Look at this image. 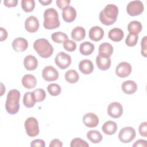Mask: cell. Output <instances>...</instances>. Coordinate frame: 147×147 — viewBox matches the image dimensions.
Masks as SVG:
<instances>
[{"label":"cell","mask_w":147,"mask_h":147,"mask_svg":"<svg viewBox=\"0 0 147 147\" xmlns=\"http://www.w3.org/2000/svg\"><path fill=\"white\" fill-rule=\"evenodd\" d=\"M71 147H88V144L80 138H75L71 141Z\"/></svg>","instance_id":"36"},{"label":"cell","mask_w":147,"mask_h":147,"mask_svg":"<svg viewBox=\"0 0 147 147\" xmlns=\"http://www.w3.org/2000/svg\"><path fill=\"white\" fill-rule=\"evenodd\" d=\"M25 129L27 134L30 137L37 136L40 131L38 123L34 117L27 118L24 123Z\"/></svg>","instance_id":"5"},{"label":"cell","mask_w":147,"mask_h":147,"mask_svg":"<svg viewBox=\"0 0 147 147\" xmlns=\"http://www.w3.org/2000/svg\"><path fill=\"white\" fill-rule=\"evenodd\" d=\"M25 28L29 33H34L39 28V21L33 16L28 17L25 21Z\"/></svg>","instance_id":"12"},{"label":"cell","mask_w":147,"mask_h":147,"mask_svg":"<svg viewBox=\"0 0 147 147\" xmlns=\"http://www.w3.org/2000/svg\"><path fill=\"white\" fill-rule=\"evenodd\" d=\"M63 47L68 52H73L76 48V44L72 40H67L63 42Z\"/></svg>","instance_id":"37"},{"label":"cell","mask_w":147,"mask_h":147,"mask_svg":"<svg viewBox=\"0 0 147 147\" xmlns=\"http://www.w3.org/2000/svg\"><path fill=\"white\" fill-rule=\"evenodd\" d=\"M18 1L17 0H5L3 3L5 6L8 7H16L17 5Z\"/></svg>","instance_id":"42"},{"label":"cell","mask_w":147,"mask_h":147,"mask_svg":"<svg viewBox=\"0 0 147 147\" xmlns=\"http://www.w3.org/2000/svg\"><path fill=\"white\" fill-rule=\"evenodd\" d=\"M52 40L57 43H63L68 40V36L62 32H56L51 35Z\"/></svg>","instance_id":"31"},{"label":"cell","mask_w":147,"mask_h":147,"mask_svg":"<svg viewBox=\"0 0 147 147\" xmlns=\"http://www.w3.org/2000/svg\"><path fill=\"white\" fill-rule=\"evenodd\" d=\"M70 2V0H57L56 3L58 7L63 10L65 8L69 6Z\"/></svg>","instance_id":"38"},{"label":"cell","mask_w":147,"mask_h":147,"mask_svg":"<svg viewBox=\"0 0 147 147\" xmlns=\"http://www.w3.org/2000/svg\"><path fill=\"white\" fill-rule=\"evenodd\" d=\"M111 59L110 58L104 57L98 54L96 58V65L99 69L102 71L107 70L111 66Z\"/></svg>","instance_id":"21"},{"label":"cell","mask_w":147,"mask_h":147,"mask_svg":"<svg viewBox=\"0 0 147 147\" xmlns=\"http://www.w3.org/2000/svg\"><path fill=\"white\" fill-rule=\"evenodd\" d=\"M94 48L95 47L93 44L88 41H85L80 45L79 51L82 55L88 56L94 52Z\"/></svg>","instance_id":"26"},{"label":"cell","mask_w":147,"mask_h":147,"mask_svg":"<svg viewBox=\"0 0 147 147\" xmlns=\"http://www.w3.org/2000/svg\"><path fill=\"white\" fill-rule=\"evenodd\" d=\"M28 47L27 40L23 37H17L12 42V47L13 49L17 52L25 51Z\"/></svg>","instance_id":"14"},{"label":"cell","mask_w":147,"mask_h":147,"mask_svg":"<svg viewBox=\"0 0 147 147\" xmlns=\"http://www.w3.org/2000/svg\"><path fill=\"white\" fill-rule=\"evenodd\" d=\"M104 36L103 29L99 26H92L89 30L88 36L90 40L94 41H99Z\"/></svg>","instance_id":"15"},{"label":"cell","mask_w":147,"mask_h":147,"mask_svg":"<svg viewBox=\"0 0 147 147\" xmlns=\"http://www.w3.org/2000/svg\"><path fill=\"white\" fill-rule=\"evenodd\" d=\"M142 29L141 23L138 21H132L127 25V30L131 34L137 35L140 33Z\"/></svg>","instance_id":"27"},{"label":"cell","mask_w":147,"mask_h":147,"mask_svg":"<svg viewBox=\"0 0 147 147\" xmlns=\"http://www.w3.org/2000/svg\"><path fill=\"white\" fill-rule=\"evenodd\" d=\"M76 17V11L72 6H68L63 10L62 17L64 21L71 22L74 21Z\"/></svg>","instance_id":"16"},{"label":"cell","mask_w":147,"mask_h":147,"mask_svg":"<svg viewBox=\"0 0 147 147\" xmlns=\"http://www.w3.org/2000/svg\"><path fill=\"white\" fill-rule=\"evenodd\" d=\"M36 101L35 97L32 92L29 91L26 92L23 97V104L26 107L31 108L33 107Z\"/></svg>","instance_id":"29"},{"label":"cell","mask_w":147,"mask_h":147,"mask_svg":"<svg viewBox=\"0 0 147 147\" xmlns=\"http://www.w3.org/2000/svg\"><path fill=\"white\" fill-rule=\"evenodd\" d=\"M132 67L131 65L125 61L121 62L118 64L115 69V74L119 78H126L131 72Z\"/></svg>","instance_id":"11"},{"label":"cell","mask_w":147,"mask_h":147,"mask_svg":"<svg viewBox=\"0 0 147 147\" xmlns=\"http://www.w3.org/2000/svg\"><path fill=\"white\" fill-rule=\"evenodd\" d=\"M21 7L25 12H30L33 10L35 7V1L34 0H22Z\"/></svg>","instance_id":"32"},{"label":"cell","mask_w":147,"mask_h":147,"mask_svg":"<svg viewBox=\"0 0 147 147\" xmlns=\"http://www.w3.org/2000/svg\"><path fill=\"white\" fill-rule=\"evenodd\" d=\"M0 32H1V41H3L5 40L7 37V32L6 30L2 27L0 28Z\"/></svg>","instance_id":"45"},{"label":"cell","mask_w":147,"mask_h":147,"mask_svg":"<svg viewBox=\"0 0 147 147\" xmlns=\"http://www.w3.org/2000/svg\"><path fill=\"white\" fill-rule=\"evenodd\" d=\"M118 15V7L114 4H108L100 12L99 18L101 23L108 26L117 21Z\"/></svg>","instance_id":"1"},{"label":"cell","mask_w":147,"mask_h":147,"mask_svg":"<svg viewBox=\"0 0 147 147\" xmlns=\"http://www.w3.org/2000/svg\"><path fill=\"white\" fill-rule=\"evenodd\" d=\"M24 65L25 68L29 71H33L37 68L38 66V61L33 55L26 56L24 60Z\"/></svg>","instance_id":"19"},{"label":"cell","mask_w":147,"mask_h":147,"mask_svg":"<svg viewBox=\"0 0 147 147\" xmlns=\"http://www.w3.org/2000/svg\"><path fill=\"white\" fill-rule=\"evenodd\" d=\"M136 133L135 129L130 126L123 127L119 131L118 138L122 143L127 144L132 141L136 137Z\"/></svg>","instance_id":"6"},{"label":"cell","mask_w":147,"mask_h":147,"mask_svg":"<svg viewBox=\"0 0 147 147\" xmlns=\"http://www.w3.org/2000/svg\"><path fill=\"white\" fill-rule=\"evenodd\" d=\"M79 74L74 69H69L65 74V79L69 83H75L79 80Z\"/></svg>","instance_id":"30"},{"label":"cell","mask_w":147,"mask_h":147,"mask_svg":"<svg viewBox=\"0 0 147 147\" xmlns=\"http://www.w3.org/2000/svg\"><path fill=\"white\" fill-rule=\"evenodd\" d=\"M20 96V91L16 89L11 90L8 92L5 102V109L9 114H15L19 111Z\"/></svg>","instance_id":"2"},{"label":"cell","mask_w":147,"mask_h":147,"mask_svg":"<svg viewBox=\"0 0 147 147\" xmlns=\"http://www.w3.org/2000/svg\"><path fill=\"white\" fill-rule=\"evenodd\" d=\"M49 146V147H56V146L61 147L63 146V143L59 139H53L51 141Z\"/></svg>","instance_id":"43"},{"label":"cell","mask_w":147,"mask_h":147,"mask_svg":"<svg viewBox=\"0 0 147 147\" xmlns=\"http://www.w3.org/2000/svg\"><path fill=\"white\" fill-rule=\"evenodd\" d=\"M33 48L42 58H48L53 52V47L46 38L36 40L33 43Z\"/></svg>","instance_id":"4"},{"label":"cell","mask_w":147,"mask_h":147,"mask_svg":"<svg viewBox=\"0 0 147 147\" xmlns=\"http://www.w3.org/2000/svg\"><path fill=\"white\" fill-rule=\"evenodd\" d=\"M59 72L53 66L48 65L45 67L42 71V78L47 82L56 80L59 78Z\"/></svg>","instance_id":"9"},{"label":"cell","mask_w":147,"mask_h":147,"mask_svg":"<svg viewBox=\"0 0 147 147\" xmlns=\"http://www.w3.org/2000/svg\"><path fill=\"white\" fill-rule=\"evenodd\" d=\"M146 41H147V36H145L143 37L141 42V54L143 56L146 57Z\"/></svg>","instance_id":"40"},{"label":"cell","mask_w":147,"mask_h":147,"mask_svg":"<svg viewBox=\"0 0 147 147\" xmlns=\"http://www.w3.org/2000/svg\"><path fill=\"white\" fill-rule=\"evenodd\" d=\"M60 22L57 10L53 8H48L44 13L43 26L47 29H54L59 27Z\"/></svg>","instance_id":"3"},{"label":"cell","mask_w":147,"mask_h":147,"mask_svg":"<svg viewBox=\"0 0 147 147\" xmlns=\"http://www.w3.org/2000/svg\"><path fill=\"white\" fill-rule=\"evenodd\" d=\"M79 69L83 74L88 75L93 72L94 65L91 60L88 59H84L79 62Z\"/></svg>","instance_id":"17"},{"label":"cell","mask_w":147,"mask_h":147,"mask_svg":"<svg viewBox=\"0 0 147 147\" xmlns=\"http://www.w3.org/2000/svg\"><path fill=\"white\" fill-rule=\"evenodd\" d=\"M22 86L28 89H31L36 87L37 84V80L34 76L31 74L25 75L22 78Z\"/></svg>","instance_id":"20"},{"label":"cell","mask_w":147,"mask_h":147,"mask_svg":"<svg viewBox=\"0 0 147 147\" xmlns=\"http://www.w3.org/2000/svg\"><path fill=\"white\" fill-rule=\"evenodd\" d=\"M103 132L107 135H113L117 130V125L113 121H108L104 123L102 127Z\"/></svg>","instance_id":"24"},{"label":"cell","mask_w":147,"mask_h":147,"mask_svg":"<svg viewBox=\"0 0 147 147\" xmlns=\"http://www.w3.org/2000/svg\"><path fill=\"white\" fill-rule=\"evenodd\" d=\"M83 122L85 126L88 127H95L99 123L98 116L93 113H88L84 115L83 117Z\"/></svg>","instance_id":"13"},{"label":"cell","mask_w":147,"mask_h":147,"mask_svg":"<svg viewBox=\"0 0 147 147\" xmlns=\"http://www.w3.org/2000/svg\"><path fill=\"white\" fill-rule=\"evenodd\" d=\"M45 145V142L42 140H40V139L34 140L33 141H32L30 144L31 147H36V146L44 147Z\"/></svg>","instance_id":"41"},{"label":"cell","mask_w":147,"mask_h":147,"mask_svg":"<svg viewBox=\"0 0 147 147\" xmlns=\"http://www.w3.org/2000/svg\"><path fill=\"white\" fill-rule=\"evenodd\" d=\"M71 61L72 60L71 56L64 52L58 53L55 59V64L61 69H64L68 68L70 65Z\"/></svg>","instance_id":"8"},{"label":"cell","mask_w":147,"mask_h":147,"mask_svg":"<svg viewBox=\"0 0 147 147\" xmlns=\"http://www.w3.org/2000/svg\"><path fill=\"white\" fill-rule=\"evenodd\" d=\"M52 2V0H39V2L42 4V5H48L49 4L51 3Z\"/></svg>","instance_id":"46"},{"label":"cell","mask_w":147,"mask_h":147,"mask_svg":"<svg viewBox=\"0 0 147 147\" xmlns=\"http://www.w3.org/2000/svg\"><path fill=\"white\" fill-rule=\"evenodd\" d=\"M147 141L144 140H137L133 145V146L134 147H138V146H143L146 147L147 146Z\"/></svg>","instance_id":"44"},{"label":"cell","mask_w":147,"mask_h":147,"mask_svg":"<svg viewBox=\"0 0 147 147\" xmlns=\"http://www.w3.org/2000/svg\"><path fill=\"white\" fill-rule=\"evenodd\" d=\"M47 90L51 95L57 96L60 94L61 88L59 84L55 83H51L48 86Z\"/></svg>","instance_id":"33"},{"label":"cell","mask_w":147,"mask_h":147,"mask_svg":"<svg viewBox=\"0 0 147 147\" xmlns=\"http://www.w3.org/2000/svg\"><path fill=\"white\" fill-rule=\"evenodd\" d=\"M138 39V35L129 33L125 39V43L129 47H134L137 44Z\"/></svg>","instance_id":"35"},{"label":"cell","mask_w":147,"mask_h":147,"mask_svg":"<svg viewBox=\"0 0 147 147\" xmlns=\"http://www.w3.org/2000/svg\"><path fill=\"white\" fill-rule=\"evenodd\" d=\"M123 107L117 102H114L109 105L107 107V114L114 118H119L123 114Z\"/></svg>","instance_id":"10"},{"label":"cell","mask_w":147,"mask_h":147,"mask_svg":"<svg viewBox=\"0 0 147 147\" xmlns=\"http://www.w3.org/2000/svg\"><path fill=\"white\" fill-rule=\"evenodd\" d=\"M124 36V33L121 29L115 28L109 30L108 33L109 38L114 42L121 41Z\"/></svg>","instance_id":"23"},{"label":"cell","mask_w":147,"mask_h":147,"mask_svg":"<svg viewBox=\"0 0 147 147\" xmlns=\"http://www.w3.org/2000/svg\"><path fill=\"white\" fill-rule=\"evenodd\" d=\"M87 137L93 144L99 143L103 139L101 133L99 131L95 130L88 131L87 133Z\"/></svg>","instance_id":"28"},{"label":"cell","mask_w":147,"mask_h":147,"mask_svg":"<svg viewBox=\"0 0 147 147\" xmlns=\"http://www.w3.org/2000/svg\"><path fill=\"white\" fill-rule=\"evenodd\" d=\"M122 91L126 94H132L137 90V85L135 82L129 80L122 83L121 85Z\"/></svg>","instance_id":"22"},{"label":"cell","mask_w":147,"mask_h":147,"mask_svg":"<svg viewBox=\"0 0 147 147\" xmlns=\"http://www.w3.org/2000/svg\"><path fill=\"white\" fill-rule=\"evenodd\" d=\"M144 11V5L141 1L136 0L130 2L126 7V11L131 16L141 14Z\"/></svg>","instance_id":"7"},{"label":"cell","mask_w":147,"mask_h":147,"mask_svg":"<svg viewBox=\"0 0 147 147\" xmlns=\"http://www.w3.org/2000/svg\"><path fill=\"white\" fill-rule=\"evenodd\" d=\"M146 125H147V122H144L141 123L138 127V131L140 134L144 137H146L147 136V132H146Z\"/></svg>","instance_id":"39"},{"label":"cell","mask_w":147,"mask_h":147,"mask_svg":"<svg viewBox=\"0 0 147 147\" xmlns=\"http://www.w3.org/2000/svg\"><path fill=\"white\" fill-rule=\"evenodd\" d=\"M86 36V30L82 26H76L71 32V37L75 41L83 40Z\"/></svg>","instance_id":"25"},{"label":"cell","mask_w":147,"mask_h":147,"mask_svg":"<svg viewBox=\"0 0 147 147\" xmlns=\"http://www.w3.org/2000/svg\"><path fill=\"white\" fill-rule=\"evenodd\" d=\"M113 47L109 42H103L99 47V55L104 57L109 58L113 53Z\"/></svg>","instance_id":"18"},{"label":"cell","mask_w":147,"mask_h":147,"mask_svg":"<svg viewBox=\"0 0 147 147\" xmlns=\"http://www.w3.org/2000/svg\"><path fill=\"white\" fill-rule=\"evenodd\" d=\"M36 102H40L43 101L46 97V93L42 88H37L32 91Z\"/></svg>","instance_id":"34"}]
</instances>
